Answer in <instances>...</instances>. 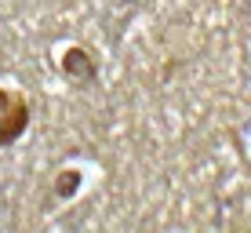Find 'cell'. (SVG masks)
<instances>
[{
    "mask_svg": "<svg viewBox=\"0 0 251 233\" xmlns=\"http://www.w3.org/2000/svg\"><path fill=\"white\" fill-rule=\"evenodd\" d=\"M29 117H33L29 95L19 88H0V150L15 146L29 131Z\"/></svg>",
    "mask_w": 251,
    "mask_h": 233,
    "instance_id": "cell-1",
    "label": "cell"
},
{
    "mask_svg": "<svg viewBox=\"0 0 251 233\" xmlns=\"http://www.w3.org/2000/svg\"><path fill=\"white\" fill-rule=\"evenodd\" d=\"M58 70H62L73 84H88L95 77V62H91V55L84 48H69L66 55L58 58Z\"/></svg>",
    "mask_w": 251,
    "mask_h": 233,
    "instance_id": "cell-2",
    "label": "cell"
},
{
    "mask_svg": "<svg viewBox=\"0 0 251 233\" xmlns=\"http://www.w3.org/2000/svg\"><path fill=\"white\" fill-rule=\"evenodd\" d=\"M76 182H80V175H76V171H66V182L58 186V197H69L76 189Z\"/></svg>",
    "mask_w": 251,
    "mask_h": 233,
    "instance_id": "cell-3",
    "label": "cell"
}]
</instances>
